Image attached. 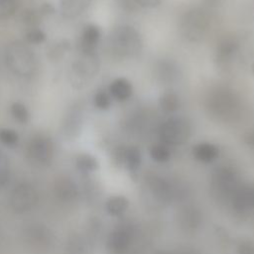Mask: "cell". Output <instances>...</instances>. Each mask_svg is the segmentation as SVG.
Wrapping results in <instances>:
<instances>
[{"label":"cell","instance_id":"6da1fadb","mask_svg":"<svg viewBox=\"0 0 254 254\" xmlns=\"http://www.w3.org/2000/svg\"><path fill=\"white\" fill-rule=\"evenodd\" d=\"M5 61L8 68L21 77H31L38 68L34 51L24 42H11L5 50Z\"/></svg>","mask_w":254,"mask_h":254},{"label":"cell","instance_id":"7a4b0ae2","mask_svg":"<svg viewBox=\"0 0 254 254\" xmlns=\"http://www.w3.org/2000/svg\"><path fill=\"white\" fill-rule=\"evenodd\" d=\"M205 106L210 116L221 121L233 120L240 110L239 98L225 87L211 90L206 97Z\"/></svg>","mask_w":254,"mask_h":254},{"label":"cell","instance_id":"3957f363","mask_svg":"<svg viewBox=\"0 0 254 254\" xmlns=\"http://www.w3.org/2000/svg\"><path fill=\"white\" fill-rule=\"evenodd\" d=\"M110 50L118 57L136 56L142 48V40L137 30L128 25L116 27L109 38Z\"/></svg>","mask_w":254,"mask_h":254},{"label":"cell","instance_id":"277c9868","mask_svg":"<svg viewBox=\"0 0 254 254\" xmlns=\"http://www.w3.org/2000/svg\"><path fill=\"white\" fill-rule=\"evenodd\" d=\"M55 157V146L51 137L37 134L31 137L26 147V159L35 168L49 167Z\"/></svg>","mask_w":254,"mask_h":254},{"label":"cell","instance_id":"5b68a950","mask_svg":"<svg viewBox=\"0 0 254 254\" xmlns=\"http://www.w3.org/2000/svg\"><path fill=\"white\" fill-rule=\"evenodd\" d=\"M99 61L95 53L82 54L72 63L69 71L70 84L76 88H83L97 74Z\"/></svg>","mask_w":254,"mask_h":254},{"label":"cell","instance_id":"8992f818","mask_svg":"<svg viewBox=\"0 0 254 254\" xmlns=\"http://www.w3.org/2000/svg\"><path fill=\"white\" fill-rule=\"evenodd\" d=\"M39 202L38 189L31 183L23 181L13 187L9 195L11 208L17 213H27L33 210Z\"/></svg>","mask_w":254,"mask_h":254},{"label":"cell","instance_id":"52a82bcc","mask_svg":"<svg viewBox=\"0 0 254 254\" xmlns=\"http://www.w3.org/2000/svg\"><path fill=\"white\" fill-rule=\"evenodd\" d=\"M209 26V18L201 9H192L183 16L181 21V33L190 42L200 41Z\"/></svg>","mask_w":254,"mask_h":254},{"label":"cell","instance_id":"ba28073f","mask_svg":"<svg viewBox=\"0 0 254 254\" xmlns=\"http://www.w3.org/2000/svg\"><path fill=\"white\" fill-rule=\"evenodd\" d=\"M190 122L181 116H173L164 121L159 128V136L166 144L180 145L187 142L190 136Z\"/></svg>","mask_w":254,"mask_h":254},{"label":"cell","instance_id":"9c48e42d","mask_svg":"<svg viewBox=\"0 0 254 254\" xmlns=\"http://www.w3.org/2000/svg\"><path fill=\"white\" fill-rule=\"evenodd\" d=\"M27 244L35 251L45 253L54 245V235L52 231L42 224L30 225L25 231Z\"/></svg>","mask_w":254,"mask_h":254},{"label":"cell","instance_id":"30bf717a","mask_svg":"<svg viewBox=\"0 0 254 254\" xmlns=\"http://www.w3.org/2000/svg\"><path fill=\"white\" fill-rule=\"evenodd\" d=\"M78 185L67 176L59 177L54 184V194L57 200L64 205H73L80 197Z\"/></svg>","mask_w":254,"mask_h":254},{"label":"cell","instance_id":"8fae6325","mask_svg":"<svg viewBox=\"0 0 254 254\" xmlns=\"http://www.w3.org/2000/svg\"><path fill=\"white\" fill-rule=\"evenodd\" d=\"M83 122V112L80 104H74L66 111L64 116L61 133L67 140L75 139L81 130Z\"/></svg>","mask_w":254,"mask_h":254},{"label":"cell","instance_id":"7c38bea8","mask_svg":"<svg viewBox=\"0 0 254 254\" xmlns=\"http://www.w3.org/2000/svg\"><path fill=\"white\" fill-rule=\"evenodd\" d=\"M114 157L118 164L125 166L131 171L136 170L141 161L140 152L136 147H119L115 150Z\"/></svg>","mask_w":254,"mask_h":254},{"label":"cell","instance_id":"4fadbf2b","mask_svg":"<svg viewBox=\"0 0 254 254\" xmlns=\"http://www.w3.org/2000/svg\"><path fill=\"white\" fill-rule=\"evenodd\" d=\"M100 39V30L95 25H87L81 34L79 41V50L82 54L95 53V49Z\"/></svg>","mask_w":254,"mask_h":254},{"label":"cell","instance_id":"5bb4252c","mask_svg":"<svg viewBox=\"0 0 254 254\" xmlns=\"http://www.w3.org/2000/svg\"><path fill=\"white\" fill-rule=\"evenodd\" d=\"M239 49V42L234 37H224L216 47V61L219 64H227Z\"/></svg>","mask_w":254,"mask_h":254},{"label":"cell","instance_id":"9a60e30c","mask_svg":"<svg viewBox=\"0 0 254 254\" xmlns=\"http://www.w3.org/2000/svg\"><path fill=\"white\" fill-rule=\"evenodd\" d=\"M91 2L92 0H61V13L65 18H75L84 12Z\"/></svg>","mask_w":254,"mask_h":254},{"label":"cell","instance_id":"2e32d148","mask_svg":"<svg viewBox=\"0 0 254 254\" xmlns=\"http://www.w3.org/2000/svg\"><path fill=\"white\" fill-rule=\"evenodd\" d=\"M64 254H90V244L84 236L73 234L66 240Z\"/></svg>","mask_w":254,"mask_h":254},{"label":"cell","instance_id":"e0dca14e","mask_svg":"<svg viewBox=\"0 0 254 254\" xmlns=\"http://www.w3.org/2000/svg\"><path fill=\"white\" fill-rule=\"evenodd\" d=\"M178 75V68L172 62L161 61L155 66V76L162 83L174 82Z\"/></svg>","mask_w":254,"mask_h":254},{"label":"cell","instance_id":"ac0fdd59","mask_svg":"<svg viewBox=\"0 0 254 254\" xmlns=\"http://www.w3.org/2000/svg\"><path fill=\"white\" fill-rule=\"evenodd\" d=\"M132 84L124 77L114 79L109 86V93L117 101H125L132 95Z\"/></svg>","mask_w":254,"mask_h":254},{"label":"cell","instance_id":"d6986e66","mask_svg":"<svg viewBox=\"0 0 254 254\" xmlns=\"http://www.w3.org/2000/svg\"><path fill=\"white\" fill-rule=\"evenodd\" d=\"M193 155L197 160L204 163H208L213 161L217 157L218 150L212 144L201 143L193 148Z\"/></svg>","mask_w":254,"mask_h":254},{"label":"cell","instance_id":"ffe728a7","mask_svg":"<svg viewBox=\"0 0 254 254\" xmlns=\"http://www.w3.org/2000/svg\"><path fill=\"white\" fill-rule=\"evenodd\" d=\"M159 104L161 109L167 113H174L180 107V98L179 96L173 91H165L159 99Z\"/></svg>","mask_w":254,"mask_h":254},{"label":"cell","instance_id":"44dd1931","mask_svg":"<svg viewBox=\"0 0 254 254\" xmlns=\"http://www.w3.org/2000/svg\"><path fill=\"white\" fill-rule=\"evenodd\" d=\"M75 167L82 174H89L98 168V162L90 154H80L75 159Z\"/></svg>","mask_w":254,"mask_h":254},{"label":"cell","instance_id":"7402d4cb","mask_svg":"<svg viewBox=\"0 0 254 254\" xmlns=\"http://www.w3.org/2000/svg\"><path fill=\"white\" fill-rule=\"evenodd\" d=\"M128 202L123 196H112L110 197L106 203L105 208L106 211L111 215H120L127 208Z\"/></svg>","mask_w":254,"mask_h":254},{"label":"cell","instance_id":"603a6c76","mask_svg":"<svg viewBox=\"0 0 254 254\" xmlns=\"http://www.w3.org/2000/svg\"><path fill=\"white\" fill-rule=\"evenodd\" d=\"M68 49H69V44L67 41L63 40V41L57 42L50 47L48 51V57L54 61L60 60L63 56H64V54L68 51Z\"/></svg>","mask_w":254,"mask_h":254},{"label":"cell","instance_id":"cb8c5ba5","mask_svg":"<svg viewBox=\"0 0 254 254\" xmlns=\"http://www.w3.org/2000/svg\"><path fill=\"white\" fill-rule=\"evenodd\" d=\"M10 112L15 120L20 123H26L29 121V111L27 107L21 102H14L10 107Z\"/></svg>","mask_w":254,"mask_h":254},{"label":"cell","instance_id":"d4e9b609","mask_svg":"<svg viewBox=\"0 0 254 254\" xmlns=\"http://www.w3.org/2000/svg\"><path fill=\"white\" fill-rule=\"evenodd\" d=\"M11 167L7 155L0 149V187L4 186L10 178Z\"/></svg>","mask_w":254,"mask_h":254},{"label":"cell","instance_id":"484cf974","mask_svg":"<svg viewBox=\"0 0 254 254\" xmlns=\"http://www.w3.org/2000/svg\"><path fill=\"white\" fill-rule=\"evenodd\" d=\"M19 141L18 133L10 128H0V142L6 146H15Z\"/></svg>","mask_w":254,"mask_h":254},{"label":"cell","instance_id":"4316f807","mask_svg":"<svg viewBox=\"0 0 254 254\" xmlns=\"http://www.w3.org/2000/svg\"><path fill=\"white\" fill-rule=\"evenodd\" d=\"M93 102L96 108L100 110H106L110 107L111 104L110 95L105 90H98L93 97Z\"/></svg>","mask_w":254,"mask_h":254},{"label":"cell","instance_id":"83f0119b","mask_svg":"<svg viewBox=\"0 0 254 254\" xmlns=\"http://www.w3.org/2000/svg\"><path fill=\"white\" fill-rule=\"evenodd\" d=\"M150 154H151V157L157 162H166L169 160L171 155L167 146L162 144L153 146L150 151Z\"/></svg>","mask_w":254,"mask_h":254},{"label":"cell","instance_id":"f1b7e54d","mask_svg":"<svg viewBox=\"0 0 254 254\" xmlns=\"http://www.w3.org/2000/svg\"><path fill=\"white\" fill-rule=\"evenodd\" d=\"M16 7L15 0H0V19H6L12 16Z\"/></svg>","mask_w":254,"mask_h":254},{"label":"cell","instance_id":"f546056e","mask_svg":"<svg viewBox=\"0 0 254 254\" xmlns=\"http://www.w3.org/2000/svg\"><path fill=\"white\" fill-rule=\"evenodd\" d=\"M26 39L30 44H41L46 40V34L42 30L34 28L27 33Z\"/></svg>","mask_w":254,"mask_h":254},{"label":"cell","instance_id":"4dcf8cb0","mask_svg":"<svg viewBox=\"0 0 254 254\" xmlns=\"http://www.w3.org/2000/svg\"><path fill=\"white\" fill-rule=\"evenodd\" d=\"M135 4L143 8H155L159 6L162 0H134Z\"/></svg>","mask_w":254,"mask_h":254},{"label":"cell","instance_id":"1f68e13d","mask_svg":"<svg viewBox=\"0 0 254 254\" xmlns=\"http://www.w3.org/2000/svg\"><path fill=\"white\" fill-rule=\"evenodd\" d=\"M118 3L122 7V9L126 11H133L137 7L134 0H118Z\"/></svg>","mask_w":254,"mask_h":254},{"label":"cell","instance_id":"d6a6232c","mask_svg":"<svg viewBox=\"0 0 254 254\" xmlns=\"http://www.w3.org/2000/svg\"><path fill=\"white\" fill-rule=\"evenodd\" d=\"M23 16H24L23 20L29 25H34L37 22V16L34 11H27Z\"/></svg>","mask_w":254,"mask_h":254},{"label":"cell","instance_id":"836d02e7","mask_svg":"<svg viewBox=\"0 0 254 254\" xmlns=\"http://www.w3.org/2000/svg\"><path fill=\"white\" fill-rule=\"evenodd\" d=\"M54 7L51 5V4H49V3H46V4H44L43 6H42V8H41V13L42 14H52V13H54Z\"/></svg>","mask_w":254,"mask_h":254},{"label":"cell","instance_id":"e575fe53","mask_svg":"<svg viewBox=\"0 0 254 254\" xmlns=\"http://www.w3.org/2000/svg\"><path fill=\"white\" fill-rule=\"evenodd\" d=\"M244 138H245V142L247 144H249L250 146L254 147V130H251L248 133H246Z\"/></svg>","mask_w":254,"mask_h":254},{"label":"cell","instance_id":"d590c367","mask_svg":"<svg viewBox=\"0 0 254 254\" xmlns=\"http://www.w3.org/2000/svg\"><path fill=\"white\" fill-rule=\"evenodd\" d=\"M207 1V3L209 4V5H215V4H217V2H219L220 0H206Z\"/></svg>","mask_w":254,"mask_h":254},{"label":"cell","instance_id":"8d00e7d4","mask_svg":"<svg viewBox=\"0 0 254 254\" xmlns=\"http://www.w3.org/2000/svg\"><path fill=\"white\" fill-rule=\"evenodd\" d=\"M253 72H254V64H253Z\"/></svg>","mask_w":254,"mask_h":254}]
</instances>
